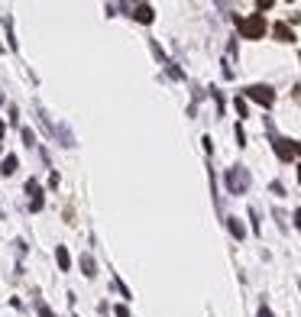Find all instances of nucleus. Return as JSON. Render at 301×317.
Here are the masks:
<instances>
[{"instance_id": "obj_1", "label": "nucleus", "mask_w": 301, "mask_h": 317, "mask_svg": "<svg viewBox=\"0 0 301 317\" xmlns=\"http://www.w3.org/2000/svg\"><path fill=\"white\" fill-rule=\"evenodd\" d=\"M227 191L230 194H246L249 191V169H243V165H233V169H227Z\"/></svg>"}, {"instance_id": "obj_2", "label": "nucleus", "mask_w": 301, "mask_h": 317, "mask_svg": "<svg viewBox=\"0 0 301 317\" xmlns=\"http://www.w3.org/2000/svg\"><path fill=\"white\" fill-rule=\"evenodd\" d=\"M237 26H240V36L243 39H263L266 36L263 13H253V16H246V20H237Z\"/></svg>"}, {"instance_id": "obj_3", "label": "nucleus", "mask_w": 301, "mask_h": 317, "mask_svg": "<svg viewBox=\"0 0 301 317\" xmlns=\"http://www.w3.org/2000/svg\"><path fill=\"white\" fill-rule=\"evenodd\" d=\"M266 130L272 133V146H275V155L282 159V162H292L295 143H288V140H282V136H275V126H272V120H266Z\"/></svg>"}, {"instance_id": "obj_4", "label": "nucleus", "mask_w": 301, "mask_h": 317, "mask_svg": "<svg viewBox=\"0 0 301 317\" xmlns=\"http://www.w3.org/2000/svg\"><path fill=\"white\" fill-rule=\"evenodd\" d=\"M246 97H249V101H256V104H263V107H272V104H275V91H272L269 85L246 87Z\"/></svg>"}, {"instance_id": "obj_5", "label": "nucleus", "mask_w": 301, "mask_h": 317, "mask_svg": "<svg viewBox=\"0 0 301 317\" xmlns=\"http://www.w3.org/2000/svg\"><path fill=\"white\" fill-rule=\"evenodd\" d=\"M26 191L32 194V204H30V207L32 210H42V188H39L36 178H30V181H26Z\"/></svg>"}, {"instance_id": "obj_6", "label": "nucleus", "mask_w": 301, "mask_h": 317, "mask_svg": "<svg viewBox=\"0 0 301 317\" xmlns=\"http://www.w3.org/2000/svg\"><path fill=\"white\" fill-rule=\"evenodd\" d=\"M272 36H275L278 42H295V32H292V26H288V23H275V26H272Z\"/></svg>"}, {"instance_id": "obj_7", "label": "nucleus", "mask_w": 301, "mask_h": 317, "mask_svg": "<svg viewBox=\"0 0 301 317\" xmlns=\"http://www.w3.org/2000/svg\"><path fill=\"white\" fill-rule=\"evenodd\" d=\"M133 16H136L139 23H152V7H149V3H139V7H133Z\"/></svg>"}, {"instance_id": "obj_8", "label": "nucleus", "mask_w": 301, "mask_h": 317, "mask_svg": "<svg viewBox=\"0 0 301 317\" xmlns=\"http://www.w3.org/2000/svg\"><path fill=\"white\" fill-rule=\"evenodd\" d=\"M55 259H59V269H62V272L71 269V256H68V249H65V246L55 249Z\"/></svg>"}, {"instance_id": "obj_9", "label": "nucleus", "mask_w": 301, "mask_h": 317, "mask_svg": "<svg viewBox=\"0 0 301 317\" xmlns=\"http://www.w3.org/2000/svg\"><path fill=\"white\" fill-rule=\"evenodd\" d=\"M227 227H230V233L237 236V240H243V236H246V230H243V224H240L237 217H227Z\"/></svg>"}, {"instance_id": "obj_10", "label": "nucleus", "mask_w": 301, "mask_h": 317, "mask_svg": "<svg viewBox=\"0 0 301 317\" xmlns=\"http://www.w3.org/2000/svg\"><path fill=\"white\" fill-rule=\"evenodd\" d=\"M81 269H85V275H88V279H91V275H97V265H94V259H91V256H81Z\"/></svg>"}, {"instance_id": "obj_11", "label": "nucleus", "mask_w": 301, "mask_h": 317, "mask_svg": "<svg viewBox=\"0 0 301 317\" xmlns=\"http://www.w3.org/2000/svg\"><path fill=\"white\" fill-rule=\"evenodd\" d=\"M0 172H3V175H13V172H16V155H7L3 165H0Z\"/></svg>"}, {"instance_id": "obj_12", "label": "nucleus", "mask_w": 301, "mask_h": 317, "mask_svg": "<svg viewBox=\"0 0 301 317\" xmlns=\"http://www.w3.org/2000/svg\"><path fill=\"white\" fill-rule=\"evenodd\" d=\"M233 107H237L240 116H246V101H243V97H237V101H233Z\"/></svg>"}, {"instance_id": "obj_13", "label": "nucleus", "mask_w": 301, "mask_h": 317, "mask_svg": "<svg viewBox=\"0 0 301 317\" xmlns=\"http://www.w3.org/2000/svg\"><path fill=\"white\" fill-rule=\"evenodd\" d=\"M23 143H26V146H36V143H32V130H30V126H23Z\"/></svg>"}, {"instance_id": "obj_14", "label": "nucleus", "mask_w": 301, "mask_h": 317, "mask_svg": "<svg viewBox=\"0 0 301 317\" xmlns=\"http://www.w3.org/2000/svg\"><path fill=\"white\" fill-rule=\"evenodd\" d=\"M269 188H272V194H285V185H282V181H272Z\"/></svg>"}, {"instance_id": "obj_15", "label": "nucleus", "mask_w": 301, "mask_h": 317, "mask_svg": "<svg viewBox=\"0 0 301 317\" xmlns=\"http://www.w3.org/2000/svg\"><path fill=\"white\" fill-rule=\"evenodd\" d=\"M114 314H117V317H130V311H126V304H117Z\"/></svg>"}, {"instance_id": "obj_16", "label": "nucleus", "mask_w": 301, "mask_h": 317, "mask_svg": "<svg viewBox=\"0 0 301 317\" xmlns=\"http://www.w3.org/2000/svg\"><path fill=\"white\" fill-rule=\"evenodd\" d=\"M39 317H55V314H52V311L46 308V304H39Z\"/></svg>"}, {"instance_id": "obj_17", "label": "nucleus", "mask_w": 301, "mask_h": 317, "mask_svg": "<svg viewBox=\"0 0 301 317\" xmlns=\"http://www.w3.org/2000/svg\"><path fill=\"white\" fill-rule=\"evenodd\" d=\"M259 317H272V311H269V308H266V304H263V308H259Z\"/></svg>"}, {"instance_id": "obj_18", "label": "nucleus", "mask_w": 301, "mask_h": 317, "mask_svg": "<svg viewBox=\"0 0 301 317\" xmlns=\"http://www.w3.org/2000/svg\"><path fill=\"white\" fill-rule=\"evenodd\" d=\"M295 152H298V155H301V143H295Z\"/></svg>"}, {"instance_id": "obj_19", "label": "nucleus", "mask_w": 301, "mask_h": 317, "mask_svg": "<svg viewBox=\"0 0 301 317\" xmlns=\"http://www.w3.org/2000/svg\"><path fill=\"white\" fill-rule=\"evenodd\" d=\"M0 136H3V120H0Z\"/></svg>"}, {"instance_id": "obj_20", "label": "nucleus", "mask_w": 301, "mask_h": 317, "mask_svg": "<svg viewBox=\"0 0 301 317\" xmlns=\"http://www.w3.org/2000/svg\"><path fill=\"white\" fill-rule=\"evenodd\" d=\"M298 181H301V169H298Z\"/></svg>"}]
</instances>
